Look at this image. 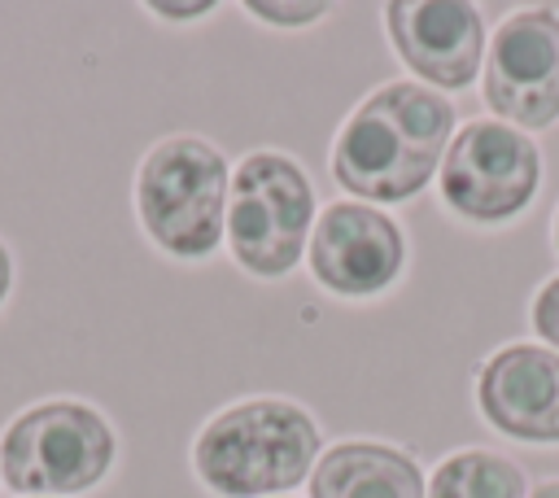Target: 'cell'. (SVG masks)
Instances as JSON below:
<instances>
[{"mask_svg":"<svg viewBox=\"0 0 559 498\" xmlns=\"http://www.w3.org/2000/svg\"><path fill=\"white\" fill-rule=\"evenodd\" d=\"M214 4H153L157 17H205Z\"/></svg>","mask_w":559,"mask_h":498,"instance_id":"obj_15","label":"cell"},{"mask_svg":"<svg viewBox=\"0 0 559 498\" xmlns=\"http://www.w3.org/2000/svg\"><path fill=\"white\" fill-rule=\"evenodd\" d=\"M528 476L493 450H459L437 463L424 498H524Z\"/></svg>","mask_w":559,"mask_h":498,"instance_id":"obj_12","label":"cell"},{"mask_svg":"<svg viewBox=\"0 0 559 498\" xmlns=\"http://www.w3.org/2000/svg\"><path fill=\"white\" fill-rule=\"evenodd\" d=\"M419 463L384 441H341L310 476V498H424Z\"/></svg>","mask_w":559,"mask_h":498,"instance_id":"obj_11","label":"cell"},{"mask_svg":"<svg viewBox=\"0 0 559 498\" xmlns=\"http://www.w3.org/2000/svg\"><path fill=\"white\" fill-rule=\"evenodd\" d=\"M314 232V188L288 153H249L227 192L231 258L262 280L288 275Z\"/></svg>","mask_w":559,"mask_h":498,"instance_id":"obj_4","label":"cell"},{"mask_svg":"<svg viewBox=\"0 0 559 498\" xmlns=\"http://www.w3.org/2000/svg\"><path fill=\"white\" fill-rule=\"evenodd\" d=\"M533 332L546 336L555 345V354H559V275L546 280L537 288V297H533Z\"/></svg>","mask_w":559,"mask_h":498,"instance_id":"obj_13","label":"cell"},{"mask_svg":"<svg viewBox=\"0 0 559 498\" xmlns=\"http://www.w3.org/2000/svg\"><path fill=\"white\" fill-rule=\"evenodd\" d=\"M406 262L402 227L367 201H336L310 232V275L336 297L384 293Z\"/></svg>","mask_w":559,"mask_h":498,"instance_id":"obj_8","label":"cell"},{"mask_svg":"<svg viewBox=\"0 0 559 498\" xmlns=\"http://www.w3.org/2000/svg\"><path fill=\"white\" fill-rule=\"evenodd\" d=\"M450 140V100L415 79H393L376 87L336 131L332 179L349 197H367V205L411 201L441 170Z\"/></svg>","mask_w":559,"mask_h":498,"instance_id":"obj_1","label":"cell"},{"mask_svg":"<svg viewBox=\"0 0 559 498\" xmlns=\"http://www.w3.org/2000/svg\"><path fill=\"white\" fill-rule=\"evenodd\" d=\"M319 424L288 398H245L218 411L192 441L197 476L223 498H262L310 476Z\"/></svg>","mask_w":559,"mask_h":498,"instance_id":"obj_2","label":"cell"},{"mask_svg":"<svg viewBox=\"0 0 559 498\" xmlns=\"http://www.w3.org/2000/svg\"><path fill=\"white\" fill-rule=\"evenodd\" d=\"M485 105L524 131H542L559 118V13L520 9L498 22L485 52Z\"/></svg>","mask_w":559,"mask_h":498,"instance_id":"obj_7","label":"cell"},{"mask_svg":"<svg viewBox=\"0 0 559 498\" xmlns=\"http://www.w3.org/2000/svg\"><path fill=\"white\" fill-rule=\"evenodd\" d=\"M480 415L533 446L559 441V354L546 345H502L476 376Z\"/></svg>","mask_w":559,"mask_h":498,"instance_id":"obj_10","label":"cell"},{"mask_svg":"<svg viewBox=\"0 0 559 498\" xmlns=\"http://www.w3.org/2000/svg\"><path fill=\"white\" fill-rule=\"evenodd\" d=\"M249 13L266 17L271 26H306V22L323 17V13H328V4H266V0H253V4H249Z\"/></svg>","mask_w":559,"mask_h":498,"instance_id":"obj_14","label":"cell"},{"mask_svg":"<svg viewBox=\"0 0 559 498\" xmlns=\"http://www.w3.org/2000/svg\"><path fill=\"white\" fill-rule=\"evenodd\" d=\"M542 183V153L537 144L507 127L476 118L459 127L441 157V201L472 223H502L515 218Z\"/></svg>","mask_w":559,"mask_h":498,"instance_id":"obj_6","label":"cell"},{"mask_svg":"<svg viewBox=\"0 0 559 498\" xmlns=\"http://www.w3.org/2000/svg\"><path fill=\"white\" fill-rule=\"evenodd\" d=\"M555 249H559V210H555Z\"/></svg>","mask_w":559,"mask_h":498,"instance_id":"obj_18","label":"cell"},{"mask_svg":"<svg viewBox=\"0 0 559 498\" xmlns=\"http://www.w3.org/2000/svg\"><path fill=\"white\" fill-rule=\"evenodd\" d=\"M528 498H559V481H542V485H537Z\"/></svg>","mask_w":559,"mask_h":498,"instance_id":"obj_17","label":"cell"},{"mask_svg":"<svg viewBox=\"0 0 559 498\" xmlns=\"http://www.w3.org/2000/svg\"><path fill=\"white\" fill-rule=\"evenodd\" d=\"M9 280H13V262H9V249L0 245V301H4V293H9Z\"/></svg>","mask_w":559,"mask_h":498,"instance_id":"obj_16","label":"cell"},{"mask_svg":"<svg viewBox=\"0 0 559 498\" xmlns=\"http://www.w3.org/2000/svg\"><path fill=\"white\" fill-rule=\"evenodd\" d=\"M227 157L201 135L157 140L135 170V210L157 249L205 258L227 232Z\"/></svg>","mask_w":559,"mask_h":498,"instance_id":"obj_3","label":"cell"},{"mask_svg":"<svg viewBox=\"0 0 559 498\" xmlns=\"http://www.w3.org/2000/svg\"><path fill=\"white\" fill-rule=\"evenodd\" d=\"M114 463V428L87 402H39L0 437V476L17 494H83Z\"/></svg>","mask_w":559,"mask_h":498,"instance_id":"obj_5","label":"cell"},{"mask_svg":"<svg viewBox=\"0 0 559 498\" xmlns=\"http://www.w3.org/2000/svg\"><path fill=\"white\" fill-rule=\"evenodd\" d=\"M384 26L419 83L459 92L485 61V22L463 0H393Z\"/></svg>","mask_w":559,"mask_h":498,"instance_id":"obj_9","label":"cell"}]
</instances>
